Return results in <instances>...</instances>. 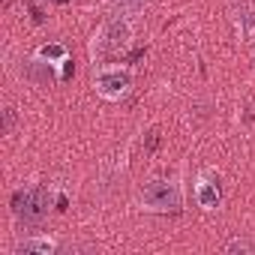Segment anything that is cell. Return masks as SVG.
Returning <instances> with one entry per match:
<instances>
[{"label": "cell", "mask_w": 255, "mask_h": 255, "mask_svg": "<svg viewBox=\"0 0 255 255\" xmlns=\"http://www.w3.org/2000/svg\"><path fill=\"white\" fill-rule=\"evenodd\" d=\"M141 207L150 213H177L183 207L180 183L174 180H150L141 192Z\"/></svg>", "instance_id": "6da1fadb"}, {"label": "cell", "mask_w": 255, "mask_h": 255, "mask_svg": "<svg viewBox=\"0 0 255 255\" xmlns=\"http://www.w3.org/2000/svg\"><path fill=\"white\" fill-rule=\"evenodd\" d=\"M93 87L102 99L108 102H120L132 87V72L126 66H99L93 72Z\"/></svg>", "instance_id": "7a4b0ae2"}, {"label": "cell", "mask_w": 255, "mask_h": 255, "mask_svg": "<svg viewBox=\"0 0 255 255\" xmlns=\"http://www.w3.org/2000/svg\"><path fill=\"white\" fill-rule=\"evenodd\" d=\"M48 189L45 186H33V189H18L12 195V213L30 225L42 222L48 216Z\"/></svg>", "instance_id": "3957f363"}, {"label": "cell", "mask_w": 255, "mask_h": 255, "mask_svg": "<svg viewBox=\"0 0 255 255\" xmlns=\"http://www.w3.org/2000/svg\"><path fill=\"white\" fill-rule=\"evenodd\" d=\"M132 39V27H129V21L126 18H111L99 33H96V42H93V51H120L126 42Z\"/></svg>", "instance_id": "277c9868"}, {"label": "cell", "mask_w": 255, "mask_h": 255, "mask_svg": "<svg viewBox=\"0 0 255 255\" xmlns=\"http://www.w3.org/2000/svg\"><path fill=\"white\" fill-rule=\"evenodd\" d=\"M195 201H198V207H204V210H216V207H219L222 192H219V183H216L210 174H201V177H198V183H195Z\"/></svg>", "instance_id": "5b68a950"}, {"label": "cell", "mask_w": 255, "mask_h": 255, "mask_svg": "<svg viewBox=\"0 0 255 255\" xmlns=\"http://www.w3.org/2000/svg\"><path fill=\"white\" fill-rule=\"evenodd\" d=\"M57 249V240L48 237V234H36V237H27L18 243V252L21 255H51Z\"/></svg>", "instance_id": "8992f818"}, {"label": "cell", "mask_w": 255, "mask_h": 255, "mask_svg": "<svg viewBox=\"0 0 255 255\" xmlns=\"http://www.w3.org/2000/svg\"><path fill=\"white\" fill-rule=\"evenodd\" d=\"M36 60H48L51 66H60L63 60H69V54H66V48H63L60 42H54V45H42V48H36Z\"/></svg>", "instance_id": "52a82bcc"}, {"label": "cell", "mask_w": 255, "mask_h": 255, "mask_svg": "<svg viewBox=\"0 0 255 255\" xmlns=\"http://www.w3.org/2000/svg\"><path fill=\"white\" fill-rule=\"evenodd\" d=\"M114 9L120 12V18L126 15H138L144 9V0H114Z\"/></svg>", "instance_id": "ba28073f"}, {"label": "cell", "mask_w": 255, "mask_h": 255, "mask_svg": "<svg viewBox=\"0 0 255 255\" xmlns=\"http://www.w3.org/2000/svg\"><path fill=\"white\" fill-rule=\"evenodd\" d=\"M255 33V9H243L240 12V36H252Z\"/></svg>", "instance_id": "9c48e42d"}, {"label": "cell", "mask_w": 255, "mask_h": 255, "mask_svg": "<svg viewBox=\"0 0 255 255\" xmlns=\"http://www.w3.org/2000/svg\"><path fill=\"white\" fill-rule=\"evenodd\" d=\"M225 252H255V243H249V240H231L225 246Z\"/></svg>", "instance_id": "30bf717a"}, {"label": "cell", "mask_w": 255, "mask_h": 255, "mask_svg": "<svg viewBox=\"0 0 255 255\" xmlns=\"http://www.w3.org/2000/svg\"><path fill=\"white\" fill-rule=\"evenodd\" d=\"M156 144H159V132H156V129H150V132L144 135V153H153V150H156Z\"/></svg>", "instance_id": "8fae6325"}, {"label": "cell", "mask_w": 255, "mask_h": 255, "mask_svg": "<svg viewBox=\"0 0 255 255\" xmlns=\"http://www.w3.org/2000/svg\"><path fill=\"white\" fill-rule=\"evenodd\" d=\"M12 120H15V111H12V108H6V123H3V132H9V129H12Z\"/></svg>", "instance_id": "7c38bea8"}, {"label": "cell", "mask_w": 255, "mask_h": 255, "mask_svg": "<svg viewBox=\"0 0 255 255\" xmlns=\"http://www.w3.org/2000/svg\"><path fill=\"white\" fill-rule=\"evenodd\" d=\"M51 3H57V6H66V3H69V0H51Z\"/></svg>", "instance_id": "4fadbf2b"}]
</instances>
